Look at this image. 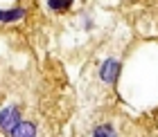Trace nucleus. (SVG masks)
Returning <instances> with one entry per match:
<instances>
[{
  "label": "nucleus",
  "mask_w": 158,
  "mask_h": 137,
  "mask_svg": "<svg viewBox=\"0 0 158 137\" xmlns=\"http://www.w3.org/2000/svg\"><path fill=\"white\" fill-rule=\"evenodd\" d=\"M20 121V108L18 106H7L2 112H0V128L5 133H11L16 124Z\"/></svg>",
  "instance_id": "nucleus-1"
},
{
  "label": "nucleus",
  "mask_w": 158,
  "mask_h": 137,
  "mask_svg": "<svg viewBox=\"0 0 158 137\" xmlns=\"http://www.w3.org/2000/svg\"><path fill=\"white\" fill-rule=\"evenodd\" d=\"M118 72H120V61L118 59H106L102 63V68H99V76H102L104 83L113 85L115 79H118Z\"/></svg>",
  "instance_id": "nucleus-2"
},
{
  "label": "nucleus",
  "mask_w": 158,
  "mask_h": 137,
  "mask_svg": "<svg viewBox=\"0 0 158 137\" xmlns=\"http://www.w3.org/2000/svg\"><path fill=\"white\" fill-rule=\"evenodd\" d=\"M9 137H36V126L32 121H18L16 128L9 133Z\"/></svg>",
  "instance_id": "nucleus-3"
},
{
  "label": "nucleus",
  "mask_w": 158,
  "mask_h": 137,
  "mask_svg": "<svg viewBox=\"0 0 158 137\" xmlns=\"http://www.w3.org/2000/svg\"><path fill=\"white\" fill-rule=\"evenodd\" d=\"M20 18H25V9H20V7H16V9H0V23H18Z\"/></svg>",
  "instance_id": "nucleus-4"
},
{
  "label": "nucleus",
  "mask_w": 158,
  "mask_h": 137,
  "mask_svg": "<svg viewBox=\"0 0 158 137\" xmlns=\"http://www.w3.org/2000/svg\"><path fill=\"white\" fill-rule=\"evenodd\" d=\"M93 137H118V131L111 124H99L93 131Z\"/></svg>",
  "instance_id": "nucleus-5"
},
{
  "label": "nucleus",
  "mask_w": 158,
  "mask_h": 137,
  "mask_svg": "<svg viewBox=\"0 0 158 137\" xmlns=\"http://www.w3.org/2000/svg\"><path fill=\"white\" fill-rule=\"evenodd\" d=\"M48 5H50V9H52V11L61 14V11H68L70 9L73 0H48Z\"/></svg>",
  "instance_id": "nucleus-6"
}]
</instances>
